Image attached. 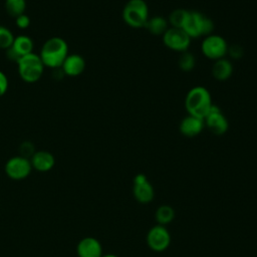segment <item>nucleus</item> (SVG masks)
I'll return each instance as SVG.
<instances>
[{
	"label": "nucleus",
	"mask_w": 257,
	"mask_h": 257,
	"mask_svg": "<svg viewBox=\"0 0 257 257\" xmlns=\"http://www.w3.org/2000/svg\"><path fill=\"white\" fill-rule=\"evenodd\" d=\"M204 15L196 12V11H190L188 19L183 27L185 32L191 37L196 38L203 35V21H204Z\"/></svg>",
	"instance_id": "obj_12"
},
{
	"label": "nucleus",
	"mask_w": 257,
	"mask_h": 257,
	"mask_svg": "<svg viewBox=\"0 0 257 257\" xmlns=\"http://www.w3.org/2000/svg\"><path fill=\"white\" fill-rule=\"evenodd\" d=\"M212 104L210 92L203 86L193 87L185 98V107L189 114L201 119L206 117Z\"/></svg>",
	"instance_id": "obj_1"
},
{
	"label": "nucleus",
	"mask_w": 257,
	"mask_h": 257,
	"mask_svg": "<svg viewBox=\"0 0 257 257\" xmlns=\"http://www.w3.org/2000/svg\"><path fill=\"white\" fill-rule=\"evenodd\" d=\"M17 64L19 75L26 82L37 81L43 73L44 64L40 56L34 53H30L21 57L17 61Z\"/></svg>",
	"instance_id": "obj_4"
},
{
	"label": "nucleus",
	"mask_w": 257,
	"mask_h": 257,
	"mask_svg": "<svg viewBox=\"0 0 257 257\" xmlns=\"http://www.w3.org/2000/svg\"><path fill=\"white\" fill-rule=\"evenodd\" d=\"M144 27H146L152 34H156V35L164 34L168 29L167 21L161 16H156L151 19H148Z\"/></svg>",
	"instance_id": "obj_19"
},
{
	"label": "nucleus",
	"mask_w": 257,
	"mask_h": 257,
	"mask_svg": "<svg viewBox=\"0 0 257 257\" xmlns=\"http://www.w3.org/2000/svg\"><path fill=\"white\" fill-rule=\"evenodd\" d=\"M171 243L169 230L163 225L152 227L147 234V244L155 252L165 251Z\"/></svg>",
	"instance_id": "obj_6"
},
{
	"label": "nucleus",
	"mask_w": 257,
	"mask_h": 257,
	"mask_svg": "<svg viewBox=\"0 0 257 257\" xmlns=\"http://www.w3.org/2000/svg\"><path fill=\"white\" fill-rule=\"evenodd\" d=\"M133 193L136 200L141 204L151 203L155 197L154 188L148 180L142 183H134Z\"/></svg>",
	"instance_id": "obj_15"
},
{
	"label": "nucleus",
	"mask_w": 257,
	"mask_h": 257,
	"mask_svg": "<svg viewBox=\"0 0 257 257\" xmlns=\"http://www.w3.org/2000/svg\"><path fill=\"white\" fill-rule=\"evenodd\" d=\"M214 29V23L212 22V20L208 17H204V21H203V35H210V33L213 31Z\"/></svg>",
	"instance_id": "obj_25"
},
{
	"label": "nucleus",
	"mask_w": 257,
	"mask_h": 257,
	"mask_svg": "<svg viewBox=\"0 0 257 257\" xmlns=\"http://www.w3.org/2000/svg\"><path fill=\"white\" fill-rule=\"evenodd\" d=\"M228 50H229L230 55H231L233 58H240V57L242 56V54H243L242 48H241L239 45H237V44L231 45V46L228 48Z\"/></svg>",
	"instance_id": "obj_26"
},
{
	"label": "nucleus",
	"mask_w": 257,
	"mask_h": 257,
	"mask_svg": "<svg viewBox=\"0 0 257 257\" xmlns=\"http://www.w3.org/2000/svg\"><path fill=\"white\" fill-rule=\"evenodd\" d=\"M16 24L19 28H22V29H25L27 28L29 25H30V19L27 15H25L24 13L17 16L16 17Z\"/></svg>",
	"instance_id": "obj_24"
},
{
	"label": "nucleus",
	"mask_w": 257,
	"mask_h": 257,
	"mask_svg": "<svg viewBox=\"0 0 257 257\" xmlns=\"http://www.w3.org/2000/svg\"><path fill=\"white\" fill-rule=\"evenodd\" d=\"M68 55V46L65 40L60 37L48 39L42 46L40 58L44 66L59 67Z\"/></svg>",
	"instance_id": "obj_2"
},
{
	"label": "nucleus",
	"mask_w": 257,
	"mask_h": 257,
	"mask_svg": "<svg viewBox=\"0 0 257 257\" xmlns=\"http://www.w3.org/2000/svg\"><path fill=\"white\" fill-rule=\"evenodd\" d=\"M32 49H33V42L31 38L25 35H20L14 38V41L11 47L9 48L8 56L12 60H15L17 62L21 57L32 53Z\"/></svg>",
	"instance_id": "obj_10"
},
{
	"label": "nucleus",
	"mask_w": 257,
	"mask_h": 257,
	"mask_svg": "<svg viewBox=\"0 0 257 257\" xmlns=\"http://www.w3.org/2000/svg\"><path fill=\"white\" fill-rule=\"evenodd\" d=\"M189 12L190 11H187L185 9H176V10H174L170 14V17H169L170 23L173 25V27L183 29V27H184V25H185V23L188 19Z\"/></svg>",
	"instance_id": "obj_20"
},
{
	"label": "nucleus",
	"mask_w": 257,
	"mask_h": 257,
	"mask_svg": "<svg viewBox=\"0 0 257 257\" xmlns=\"http://www.w3.org/2000/svg\"><path fill=\"white\" fill-rule=\"evenodd\" d=\"M164 44L176 51H186L190 46L191 37L182 28L172 27L163 34Z\"/></svg>",
	"instance_id": "obj_7"
},
{
	"label": "nucleus",
	"mask_w": 257,
	"mask_h": 257,
	"mask_svg": "<svg viewBox=\"0 0 257 257\" xmlns=\"http://www.w3.org/2000/svg\"><path fill=\"white\" fill-rule=\"evenodd\" d=\"M26 7L25 0H6V9L12 16H19L24 13Z\"/></svg>",
	"instance_id": "obj_21"
},
{
	"label": "nucleus",
	"mask_w": 257,
	"mask_h": 257,
	"mask_svg": "<svg viewBox=\"0 0 257 257\" xmlns=\"http://www.w3.org/2000/svg\"><path fill=\"white\" fill-rule=\"evenodd\" d=\"M63 71L69 76H76L82 73L85 67L84 59L78 54L67 55L64 62L62 63Z\"/></svg>",
	"instance_id": "obj_16"
},
{
	"label": "nucleus",
	"mask_w": 257,
	"mask_h": 257,
	"mask_svg": "<svg viewBox=\"0 0 257 257\" xmlns=\"http://www.w3.org/2000/svg\"><path fill=\"white\" fill-rule=\"evenodd\" d=\"M8 88V79L6 75L0 71V96H2Z\"/></svg>",
	"instance_id": "obj_27"
},
{
	"label": "nucleus",
	"mask_w": 257,
	"mask_h": 257,
	"mask_svg": "<svg viewBox=\"0 0 257 257\" xmlns=\"http://www.w3.org/2000/svg\"><path fill=\"white\" fill-rule=\"evenodd\" d=\"M21 153L24 158H27L30 155L33 156V146L30 143H24L21 147Z\"/></svg>",
	"instance_id": "obj_28"
},
{
	"label": "nucleus",
	"mask_w": 257,
	"mask_h": 257,
	"mask_svg": "<svg viewBox=\"0 0 257 257\" xmlns=\"http://www.w3.org/2000/svg\"><path fill=\"white\" fill-rule=\"evenodd\" d=\"M156 220L159 225H167L171 223L175 218V210L170 205H161L155 214Z\"/></svg>",
	"instance_id": "obj_18"
},
{
	"label": "nucleus",
	"mask_w": 257,
	"mask_h": 257,
	"mask_svg": "<svg viewBox=\"0 0 257 257\" xmlns=\"http://www.w3.org/2000/svg\"><path fill=\"white\" fill-rule=\"evenodd\" d=\"M204 126V119L193 115L186 116L180 123V132L186 137H195L201 133Z\"/></svg>",
	"instance_id": "obj_13"
},
{
	"label": "nucleus",
	"mask_w": 257,
	"mask_h": 257,
	"mask_svg": "<svg viewBox=\"0 0 257 257\" xmlns=\"http://www.w3.org/2000/svg\"><path fill=\"white\" fill-rule=\"evenodd\" d=\"M32 169L31 162L22 156L13 157L5 165V172L10 179L23 180L30 174Z\"/></svg>",
	"instance_id": "obj_8"
},
{
	"label": "nucleus",
	"mask_w": 257,
	"mask_h": 257,
	"mask_svg": "<svg viewBox=\"0 0 257 257\" xmlns=\"http://www.w3.org/2000/svg\"><path fill=\"white\" fill-rule=\"evenodd\" d=\"M233 71L232 63L225 58H220L215 61L212 69L213 76L218 80L228 79Z\"/></svg>",
	"instance_id": "obj_17"
},
{
	"label": "nucleus",
	"mask_w": 257,
	"mask_h": 257,
	"mask_svg": "<svg viewBox=\"0 0 257 257\" xmlns=\"http://www.w3.org/2000/svg\"><path fill=\"white\" fill-rule=\"evenodd\" d=\"M55 164L54 157L52 154L46 151H40L34 153L31 159L32 167L39 172H47L50 171Z\"/></svg>",
	"instance_id": "obj_14"
},
{
	"label": "nucleus",
	"mask_w": 257,
	"mask_h": 257,
	"mask_svg": "<svg viewBox=\"0 0 257 257\" xmlns=\"http://www.w3.org/2000/svg\"><path fill=\"white\" fill-rule=\"evenodd\" d=\"M124 22L133 28L145 26L149 19V8L144 0H130L122 11Z\"/></svg>",
	"instance_id": "obj_3"
},
{
	"label": "nucleus",
	"mask_w": 257,
	"mask_h": 257,
	"mask_svg": "<svg viewBox=\"0 0 257 257\" xmlns=\"http://www.w3.org/2000/svg\"><path fill=\"white\" fill-rule=\"evenodd\" d=\"M101 257H117V256L114 254H106V255H102Z\"/></svg>",
	"instance_id": "obj_29"
},
{
	"label": "nucleus",
	"mask_w": 257,
	"mask_h": 257,
	"mask_svg": "<svg viewBox=\"0 0 257 257\" xmlns=\"http://www.w3.org/2000/svg\"><path fill=\"white\" fill-rule=\"evenodd\" d=\"M202 52L210 59L218 60L223 58L228 51V45L225 39L220 35H208L202 42Z\"/></svg>",
	"instance_id": "obj_5"
},
{
	"label": "nucleus",
	"mask_w": 257,
	"mask_h": 257,
	"mask_svg": "<svg viewBox=\"0 0 257 257\" xmlns=\"http://www.w3.org/2000/svg\"><path fill=\"white\" fill-rule=\"evenodd\" d=\"M180 68L184 71H190L195 66V58L192 53L184 51L179 60Z\"/></svg>",
	"instance_id": "obj_22"
},
{
	"label": "nucleus",
	"mask_w": 257,
	"mask_h": 257,
	"mask_svg": "<svg viewBox=\"0 0 257 257\" xmlns=\"http://www.w3.org/2000/svg\"><path fill=\"white\" fill-rule=\"evenodd\" d=\"M204 120L208 128L215 135H223L228 130V121L217 105L212 104Z\"/></svg>",
	"instance_id": "obj_9"
},
{
	"label": "nucleus",
	"mask_w": 257,
	"mask_h": 257,
	"mask_svg": "<svg viewBox=\"0 0 257 257\" xmlns=\"http://www.w3.org/2000/svg\"><path fill=\"white\" fill-rule=\"evenodd\" d=\"M76 252L78 257H101L102 247L97 239L85 237L77 244Z\"/></svg>",
	"instance_id": "obj_11"
},
{
	"label": "nucleus",
	"mask_w": 257,
	"mask_h": 257,
	"mask_svg": "<svg viewBox=\"0 0 257 257\" xmlns=\"http://www.w3.org/2000/svg\"><path fill=\"white\" fill-rule=\"evenodd\" d=\"M14 41L12 32L4 26H0V48H10Z\"/></svg>",
	"instance_id": "obj_23"
}]
</instances>
